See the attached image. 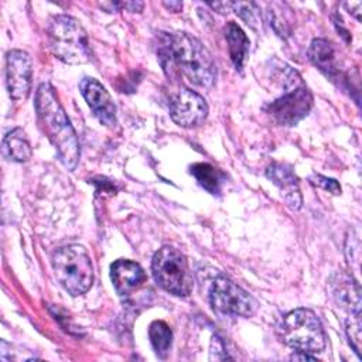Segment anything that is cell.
I'll use <instances>...</instances> for the list:
<instances>
[{
  "label": "cell",
  "instance_id": "cell-1",
  "mask_svg": "<svg viewBox=\"0 0 362 362\" xmlns=\"http://www.w3.org/2000/svg\"><path fill=\"white\" fill-rule=\"evenodd\" d=\"M158 55L165 71L178 72L191 83L211 88L216 81V65L199 40L187 33L164 34Z\"/></svg>",
  "mask_w": 362,
  "mask_h": 362
},
{
  "label": "cell",
  "instance_id": "cell-2",
  "mask_svg": "<svg viewBox=\"0 0 362 362\" xmlns=\"http://www.w3.org/2000/svg\"><path fill=\"white\" fill-rule=\"evenodd\" d=\"M35 110L41 127L55 147L59 160L68 170H75L81 156L79 141L54 88L48 82L41 83L37 89Z\"/></svg>",
  "mask_w": 362,
  "mask_h": 362
},
{
  "label": "cell",
  "instance_id": "cell-3",
  "mask_svg": "<svg viewBox=\"0 0 362 362\" xmlns=\"http://www.w3.org/2000/svg\"><path fill=\"white\" fill-rule=\"evenodd\" d=\"M47 34L52 54L62 62L78 65L90 59L86 31L76 18L66 14L54 16L49 20Z\"/></svg>",
  "mask_w": 362,
  "mask_h": 362
},
{
  "label": "cell",
  "instance_id": "cell-4",
  "mask_svg": "<svg viewBox=\"0 0 362 362\" xmlns=\"http://www.w3.org/2000/svg\"><path fill=\"white\" fill-rule=\"evenodd\" d=\"M277 335L290 348L307 354L322 352L327 344L320 318L308 308L287 313L277 325Z\"/></svg>",
  "mask_w": 362,
  "mask_h": 362
},
{
  "label": "cell",
  "instance_id": "cell-5",
  "mask_svg": "<svg viewBox=\"0 0 362 362\" xmlns=\"http://www.w3.org/2000/svg\"><path fill=\"white\" fill-rule=\"evenodd\" d=\"M58 283L71 294H85L93 281V266L88 250L81 245L57 249L51 257Z\"/></svg>",
  "mask_w": 362,
  "mask_h": 362
},
{
  "label": "cell",
  "instance_id": "cell-6",
  "mask_svg": "<svg viewBox=\"0 0 362 362\" xmlns=\"http://www.w3.org/2000/svg\"><path fill=\"white\" fill-rule=\"evenodd\" d=\"M151 270L157 284L178 297H187L194 286V277L187 257L171 246H163L156 252Z\"/></svg>",
  "mask_w": 362,
  "mask_h": 362
},
{
  "label": "cell",
  "instance_id": "cell-7",
  "mask_svg": "<svg viewBox=\"0 0 362 362\" xmlns=\"http://www.w3.org/2000/svg\"><path fill=\"white\" fill-rule=\"evenodd\" d=\"M283 89L284 93L273 100L266 107V112L276 123L293 126L308 115L313 106V95L301 76L283 85Z\"/></svg>",
  "mask_w": 362,
  "mask_h": 362
},
{
  "label": "cell",
  "instance_id": "cell-8",
  "mask_svg": "<svg viewBox=\"0 0 362 362\" xmlns=\"http://www.w3.org/2000/svg\"><path fill=\"white\" fill-rule=\"evenodd\" d=\"M209 301L216 313L232 317H250L257 307L252 296L225 276H218L214 280Z\"/></svg>",
  "mask_w": 362,
  "mask_h": 362
},
{
  "label": "cell",
  "instance_id": "cell-9",
  "mask_svg": "<svg viewBox=\"0 0 362 362\" xmlns=\"http://www.w3.org/2000/svg\"><path fill=\"white\" fill-rule=\"evenodd\" d=\"M208 115L205 99L189 88H178L170 98V116L181 127L189 129L201 124Z\"/></svg>",
  "mask_w": 362,
  "mask_h": 362
},
{
  "label": "cell",
  "instance_id": "cell-10",
  "mask_svg": "<svg viewBox=\"0 0 362 362\" xmlns=\"http://www.w3.org/2000/svg\"><path fill=\"white\" fill-rule=\"evenodd\" d=\"M33 61L21 49H11L6 57V86L13 100H24L31 90Z\"/></svg>",
  "mask_w": 362,
  "mask_h": 362
},
{
  "label": "cell",
  "instance_id": "cell-11",
  "mask_svg": "<svg viewBox=\"0 0 362 362\" xmlns=\"http://www.w3.org/2000/svg\"><path fill=\"white\" fill-rule=\"evenodd\" d=\"M79 89L95 117L102 124L113 127L116 124V105L105 86L95 78H83Z\"/></svg>",
  "mask_w": 362,
  "mask_h": 362
},
{
  "label": "cell",
  "instance_id": "cell-12",
  "mask_svg": "<svg viewBox=\"0 0 362 362\" xmlns=\"http://www.w3.org/2000/svg\"><path fill=\"white\" fill-rule=\"evenodd\" d=\"M266 175L279 187L281 197L290 209L297 211L301 208L303 198L298 187V178L291 165L284 163H272L266 170Z\"/></svg>",
  "mask_w": 362,
  "mask_h": 362
},
{
  "label": "cell",
  "instance_id": "cell-13",
  "mask_svg": "<svg viewBox=\"0 0 362 362\" xmlns=\"http://www.w3.org/2000/svg\"><path fill=\"white\" fill-rule=\"evenodd\" d=\"M328 291L332 300L348 314H361V290L352 276L335 273L328 280Z\"/></svg>",
  "mask_w": 362,
  "mask_h": 362
},
{
  "label": "cell",
  "instance_id": "cell-14",
  "mask_svg": "<svg viewBox=\"0 0 362 362\" xmlns=\"http://www.w3.org/2000/svg\"><path fill=\"white\" fill-rule=\"evenodd\" d=\"M110 279L117 294L124 297L139 288L146 281L147 276L139 263L119 259L110 266Z\"/></svg>",
  "mask_w": 362,
  "mask_h": 362
},
{
  "label": "cell",
  "instance_id": "cell-15",
  "mask_svg": "<svg viewBox=\"0 0 362 362\" xmlns=\"http://www.w3.org/2000/svg\"><path fill=\"white\" fill-rule=\"evenodd\" d=\"M308 58L327 76L332 78L338 74L335 49L328 40H324V38L313 40L308 48Z\"/></svg>",
  "mask_w": 362,
  "mask_h": 362
},
{
  "label": "cell",
  "instance_id": "cell-16",
  "mask_svg": "<svg viewBox=\"0 0 362 362\" xmlns=\"http://www.w3.org/2000/svg\"><path fill=\"white\" fill-rule=\"evenodd\" d=\"M225 38L228 41L229 55L236 69H242L249 52V38L243 30L233 21H229L225 27Z\"/></svg>",
  "mask_w": 362,
  "mask_h": 362
},
{
  "label": "cell",
  "instance_id": "cell-17",
  "mask_svg": "<svg viewBox=\"0 0 362 362\" xmlns=\"http://www.w3.org/2000/svg\"><path fill=\"white\" fill-rule=\"evenodd\" d=\"M3 153L8 160L24 163L31 158V146L23 129L10 130L3 139Z\"/></svg>",
  "mask_w": 362,
  "mask_h": 362
},
{
  "label": "cell",
  "instance_id": "cell-18",
  "mask_svg": "<svg viewBox=\"0 0 362 362\" xmlns=\"http://www.w3.org/2000/svg\"><path fill=\"white\" fill-rule=\"evenodd\" d=\"M191 174L198 184L211 194H219L226 181L225 174L208 163H197L191 165Z\"/></svg>",
  "mask_w": 362,
  "mask_h": 362
},
{
  "label": "cell",
  "instance_id": "cell-19",
  "mask_svg": "<svg viewBox=\"0 0 362 362\" xmlns=\"http://www.w3.org/2000/svg\"><path fill=\"white\" fill-rule=\"evenodd\" d=\"M148 337L156 355L158 358H165L167 354L170 352L171 342H173V332L170 327L164 321L156 320L150 324Z\"/></svg>",
  "mask_w": 362,
  "mask_h": 362
},
{
  "label": "cell",
  "instance_id": "cell-20",
  "mask_svg": "<svg viewBox=\"0 0 362 362\" xmlns=\"http://www.w3.org/2000/svg\"><path fill=\"white\" fill-rule=\"evenodd\" d=\"M345 331L354 351L361 355V314H349L345 321Z\"/></svg>",
  "mask_w": 362,
  "mask_h": 362
},
{
  "label": "cell",
  "instance_id": "cell-21",
  "mask_svg": "<svg viewBox=\"0 0 362 362\" xmlns=\"http://www.w3.org/2000/svg\"><path fill=\"white\" fill-rule=\"evenodd\" d=\"M232 8L242 20H245L252 27H256L257 23V7L255 3H232Z\"/></svg>",
  "mask_w": 362,
  "mask_h": 362
},
{
  "label": "cell",
  "instance_id": "cell-22",
  "mask_svg": "<svg viewBox=\"0 0 362 362\" xmlns=\"http://www.w3.org/2000/svg\"><path fill=\"white\" fill-rule=\"evenodd\" d=\"M310 181H311L314 185L321 187V188L325 189V191H329L331 194H335V195L341 194V187H339V184H338L335 180H332V178H327V177H322V175H313V177L310 178Z\"/></svg>",
  "mask_w": 362,
  "mask_h": 362
},
{
  "label": "cell",
  "instance_id": "cell-23",
  "mask_svg": "<svg viewBox=\"0 0 362 362\" xmlns=\"http://www.w3.org/2000/svg\"><path fill=\"white\" fill-rule=\"evenodd\" d=\"M209 358L215 359V361H222V359H229L230 358L225 351L223 342L218 337H214L212 341H211V355H209Z\"/></svg>",
  "mask_w": 362,
  "mask_h": 362
},
{
  "label": "cell",
  "instance_id": "cell-24",
  "mask_svg": "<svg viewBox=\"0 0 362 362\" xmlns=\"http://www.w3.org/2000/svg\"><path fill=\"white\" fill-rule=\"evenodd\" d=\"M116 7H123V8H127L129 11L132 13H140L144 7V3L141 1H124V3H115Z\"/></svg>",
  "mask_w": 362,
  "mask_h": 362
},
{
  "label": "cell",
  "instance_id": "cell-25",
  "mask_svg": "<svg viewBox=\"0 0 362 362\" xmlns=\"http://www.w3.org/2000/svg\"><path fill=\"white\" fill-rule=\"evenodd\" d=\"M344 6L348 8V11L355 16L356 20H361V1H351V3H344Z\"/></svg>",
  "mask_w": 362,
  "mask_h": 362
},
{
  "label": "cell",
  "instance_id": "cell-26",
  "mask_svg": "<svg viewBox=\"0 0 362 362\" xmlns=\"http://www.w3.org/2000/svg\"><path fill=\"white\" fill-rule=\"evenodd\" d=\"M209 7H212L214 10H216L221 14H226L232 10V3L229 1H223V3H209Z\"/></svg>",
  "mask_w": 362,
  "mask_h": 362
},
{
  "label": "cell",
  "instance_id": "cell-27",
  "mask_svg": "<svg viewBox=\"0 0 362 362\" xmlns=\"http://www.w3.org/2000/svg\"><path fill=\"white\" fill-rule=\"evenodd\" d=\"M291 359H300V361H315L314 356H311L310 354L307 352H301V351H297V354H294L291 356Z\"/></svg>",
  "mask_w": 362,
  "mask_h": 362
},
{
  "label": "cell",
  "instance_id": "cell-28",
  "mask_svg": "<svg viewBox=\"0 0 362 362\" xmlns=\"http://www.w3.org/2000/svg\"><path fill=\"white\" fill-rule=\"evenodd\" d=\"M168 10L171 11H180L182 8V3L181 1H170V3H163Z\"/></svg>",
  "mask_w": 362,
  "mask_h": 362
}]
</instances>
